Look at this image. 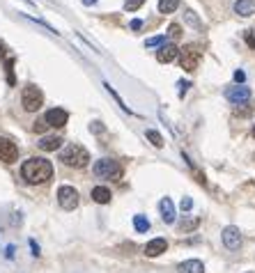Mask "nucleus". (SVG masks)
<instances>
[{
    "label": "nucleus",
    "mask_w": 255,
    "mask_h": 273,
    "mask_svg": "<svg viewBox=\"0 0 255 273\" xmlns=\"http://www.w3.org/2000/svg\"><path fill=\"white\" fill-rule=\"evenodd\" d=\"M180 7V0H159V12L161 14H173Z\"/></svg>",
    "instance_id": "18"
},
{
    "label": "nucleus",
    "mask_w": 255,
    "mask_h": 273,
    "mask_svg": "<svg viewBox=\"0 0 255 273\" xmlns=\"http://www.w3.org/2000/svg\"><path fill=\"white\" fill-rule=\"evenodd\" d=\"M19 159V147L9 138H0V161L2 163H14Z\"/></svg>",
    "instance_id": "8"
},
{
    "label": "nucleus",
    "mask_w": 255,
    "mask_h": 273,
    "mask_svg": "<svg viewBox=\"0 0 255 273\" xmlns=\"http://www.w3.org/2000/svg\"><path fill=\"white\" fill-rule=\"evenodd\" d=\"M21 103L26 108L28 113H37L41 106H44V92H41L37 85H26L23 87V92H21Z\"/></svg>",
    "instance_id": "4"
},
{
    "label": "nucleus",
    "mask_w": 255,
    "mask_h": 273,
    "mask_svg": "<svg viewBox=\"0 0 255 273\" xmlns=\"http://www.w3.org/2000/svg\"><path fill=\"white\" fill-rule=\"evenodd\" d=\"M46 129H48L46 120H37V122H35V131H37V134H44Z\"/></svg>",
    "instance_id": "27"
},
{
    "label": "nucleus",
    "mask_w": 255,
    "mask_h": 273,
    "mask_svg": "<svg viewBox=\"0 0 255 273\" xmlns=\"http://www.w3.org/2000/svg\"><path fill=\"white\" fill-rule=\"evenodd\" d=\"M221 239H223V246L228 248V250H239V248H242V232H239V227H235V225L225 227Z\"/></svg>",
    "instance_id": "7"
},
{
    "label": "nucleus",
    "mask_w": 255,
    "mask_h": 273,
    "mask_svg": "<svg viewBox=\"0 0 255 273\" xmlns=\"http://www.w3.org/2000/svg\"><path fill=\"white\" fill-rule=\"evenodd\" d=\"M253 138H255V124H253Z\"/></svg>",
    "instance_id": "37"
},
{
    "label": "nucleus",
    "mask_w": 255,
    "mask_h": 273,
    "mask_svg": "<svg viewBox=\"0 0 255 273\" xmlns=\"http://www.w3.org/2000/svg\"><path fill=\"white\" fill-rule=\"evenodd\" d=\"M249 273H253V271H249Z\"/></svg>",
    "instance_id": "38"
},
{
    "label": "nucleus",
    "mask_w": 255,
    "mask_h": 273,
    "mask_svg": "<svg viewBox=\"0 0 255 273\" xmlns=\"http://www.w3.org/2000/svg\"><path fill=\"white\" fill-rule=\"evenodd\" d=\"M92 131H104V127H101V122H92Z\"/></svg>",
    "instance_id": "34"
},
{
    "label": "nucleus",
    "mask_w": 255,
    "mask_h": 273,
    "mask_svg": "<svg viewBox=\"0 0 255 273\" xmlns=\"http://www.w3.org/2000/svg\"><path fill=\"white\" fill-rule=\"evenodd\" d=\"M168 37H170V39H180V37H182V26H180V23H170Z\"/></svg>",
    "instance_id": "24"
},
{
    "label": "nucleus",
    "mask_w": 255,
    "mask_h": 273,
    "mask_svg": "<svg viewBox=\"0 0 255 273\" xmlns=\"http://www.w3.org/2000/svg\"><path fill=\"white\" fill-rule=\"evenodd\" d=\"M143 5H145V0H127V2H124V9H127V12H136V9H141Z\"/></svg>",
    "instance_id": "23"
},
{
    "label": "nucleus",
    "mask_w": 255,
    "mask_h": 273,
    "mask_svg": "<svg viewBox=\"0 0 255 273\" xmlns=\"http://www.w3.org/2000/svg\"><path fill=\"white\" fill-rule=\"evenodd\" d=\"M198 223H200L198 218H186V220H182V223H180V230H182V232H188V230H195V227H198Z\"/></svg>",
    "instance_id": "22"
},
{
    "label": "nucleus",
    "mask_w": 255,
    "mask_h": 273,
    "mask_svg": "<svg viewBox=\"0 0 255 273\" xmlns=\"http://www.w3.org/2000/svg\"><path fill=\"white\" fill-rule=\"evenodd\" d=\"M30 248H33V255L37 257V255H39V246H37V243H35L33 239H30Z\"/></svg>",
    "instance_id": "33"
},
{
    "label": "nucleus",
    "mask_w": 255,
    "mask_h": 273,
    "mask_svg": "<svg viewBox=\"0 0 255 273\" xmlns=\"http://www.w3.org/2000/svg\"><path fill=\"white\" fill-rule=\"evenodd\" d=\"M180 273H205V264L200 260H186L177 267Z\"/></svg>",
    "instance_id": "15"
},
{
    "label": "nucleus",
    "mask_w": 255,
    "mask_h": 273,
    "mask_svg": "<svg viewBox=\"0 0 255 273\" xmlns=\"http://www.w3.org/2000/svg\"><path fill=\"white\" fill-rule=\"evenodd\" d=\"M177 58H180V67L188 73L195 71L198 65H200V51H198V46H193V44H188V46L182 48Z\"/></svg>",
    "instance_id": "5"
},
{
    "label": "nucleus",
    "mask_w": 255,
    "mask_h": 273,
    "mask_svg": "<svg viewBox=\"0 0 255 273\" xmlns=\"http://www.w3.org/2000/svg\"><path fill=\"white\" fill-rule=\"evenodd\" d=\"M235 12L239 14V16H251V14L255 12V0H237Z\"/></svg>",
    "instance_id": "17"
},
{
    "label": "nucleus",
    "mask_w": 255,
    "mask_h": 273,
    "mask_svg": "<svg viewBox=\"0 0 255 273\" xmlns=\"http://www.w3.org/2000/svg\"><path fill=\"white\" fill-rule=\"evenodd\" d=\"M246 41H249V46H253V48H255V37H253V33H251V30L246 33Z\"/></svg>",
    "instance_id": "32"
},
{
    "label": "nucleus",
    "mask_w": 255,
    "mask_h": 273,
    "mask_svg": "<svg viewBox=\"0 0 255 273\" xmlns=\"http://www.w3.org/2000/svg\"><path fill=\"white\" fill-rule=\"evenodd\" d=\"M159 211H161L163 223H175V205L170 198H161L159 202Z\"/></svg>",
    "instance_id": "13"
},
{
    "label": "nucleus",
    "mask_w": 255,
    "mask_h": 273,
    "mask_svg": "<svg viewBox=\"0 0 255 273\" xmlns=\"http://www.w3.org/2000/svg\"><path fill=\"white\" fill-rule=\"evenodd\" d=\"M104 87H106V90H108V94H110V97H113V99L117 101V106H120L122 110H124V113H129V115L134 113V110H131V108H129L127 103H124V101L120 99V94H117V92H115V90H113V87H110V83H104Z\"/></svg>",
    "instance_id": "19"
},
{
    "label": "nucleus",
    "mask_w": 255,
    "mask_h": 273,
    "mask_svg": "<svg viewBox=\"0 0 255 273\" xmlns=\"http://www.w3.org/2000/svg\"><path fill=\"white\" fill-rule=\"evenodd\" d=\"M166 44V37L163 34H159V37H149L147 41H145V46H163Z\"/></svg>",
    "instance_id": "25"
},
{
    "label": "nucleus",
    "mask_w": 255,
    "mask_h": 273,
    "mask_svg": "<svg viewBox=\"0 0 255 273\" xmlns=\"http://www.w3.org/2000/svg\"><path fill=\"white\" fill-rule=\"evenodd\" d=\"M60 161L67 168H85L90 163V154H87V149L83 145L72 142L60 152Z\"/></svg>",
    "instance_id": "2"
},
{
    "label": "nucleus",
    "mask_w": 255,
    "mask_h": 273,
    "mask_svg": "<svg viewBox=\"0 0 255 273\" xmlns=\"http://www.w3.org/2000/svg\"><path fill=\"white\" fill-rule=\"evenodd\" d=\"M225 99L232 101V103H246V101L251 99V87L246 85H237V87H228L225 90Z\"/></svg>",
    "instance_id": "10"
},
{
    "label": "nucleus",
    "mask_w": 255,
    "mask_h": 273,
    "mask_svg": "<svg viewBox=\"0 0 255 273\" xmlns=\"http://www.w3.org/2000/svg\"><path fill=\"white\" fill-rule=\"evenodd\" d=\"M110 188H106V186H97V188H92V200L97 202V205H108L110 202Z\"/></svg>",
    "instance_id": "16"
},
{
    "label": "nucleus",
    "mask_w": 255,
    "mask_h": 273,
    "mask_svg": "<svg viewBox=\"0 0 255 273\" xmlns=\"http://www.w3.org/2000/svg\"><path fill=\"white\" fill-rule=\"evenodd\" d=\"M134 227L138 232H147L149 230V220L145 216H134Z\"/></svg>",
    "instance_id": "21"
},
{
    "label": "nucleus",
    "mask_w": 255,
    "mask_h": 273,
    "mask_svg": "<svg viewBox=\"0 0 255 273\" xmlns=\"http://www.w3.org/2000/svg\"><path fill=\"white\" fill-rule=\"evenodd\" d=\"M58 202H60L62 209L72 211L78 206V191L74 186H60L58 188Z\"/></svg>",
    "instance_id": "6"
},
{
    "label": "nucleus",
    "mask_w": 255,
    "mask_h": 273,
    "mask_svg": "<svg viewBox=\"0 0 255 273\" xmlns=\"http://www.w3.org/2000/svg\"><path fill=\"white\" fill-rule=\"evenodd\" d=\"M92 172L97 174L99 179L117 181L122 177V166L117 163V161H113V159H99L92 166Z\"/></svg>",
    "instance_id": "3"
},
{
    "label": "nucleus",
    "mask_w": 255,
    "mask_h": 273,
    "mask_svg": "<svg viewBox=\"0 0 255 273\" xmlns=\"http://www.w3.org/2000/svg\"><path fill=\"white\" fill-rule=\"evenodd\" d=\"M180 206H182V211H191V206H193V202H191V198H184Z\"/></svg>",
    "instance_id": "29"
},
{
    "label": "nucleus",
    "mask_w": 255,
    "mask_h": 273,
    "mask_svg": "<svg viewBox=\"0 0 255 273\" xmlns=\"http://www.w3.org/2000/svg\"><path fill=\"white\" fill-rule=\"evenodd\" d=\"M145 136H147V140L154 147H163V136L159 134V131H154V129H147V131H145Z\"/></svg>",
    "instance_id": "20"
},
{
    "label": "nucleus",
    "mask_w": 255,
    "mask_h": 273,
    "mask_svg": "<svg viewBox=\"0 0 255 273\" xmlns=\"http://www.w3.org/2000/svg\"><path fill=\"white\" fill-rule=\"evenodd\" d=\"M7 257H9V260L14 257V246H9V248H7Z\"/></svg>",
    "instance_id": "35"
},
{
    "label": "nucleus",
    "mask_w": 255,
    "mask_h": 273,
    "mask_svg": "<svg viewBox=\"0 0 255 273\" xmlns=\"http://www.w3.org/2000/svg\"><path fill=\"white\" fill-rule=\"evenodd\" d=\"M166 250H168V241L161 239V237H159V239H152L147 246H145V255H147V257H159V255L166 253Z\"/></svg>",
    "instance_id": "12"
},
{
    "label": "nucleus",
    "mask_w": 255,
    "mask_h": 273,
    "mask_svg": "<svg viewBox=\"0 0 255 273\" xmlns=\"http://www.w3.org/2000/svg\"><path fill=\"white\" fill-rule=\"evenodd\" d=\"M94 2H97V0H83V5H87V7L94 5Z\"/></svg>",
    "instance_id": "36"
},
{
    "label": "nucleus",
    "mask_w": 255,
    "mask_h": 273,
    "mask_svg": "<svg viewBox=\"0 0 255 273\" xmlns=\"http://www.w3.org/2000/svg\"><path fill=\"white\" fill-rule=\"evenodd\" d=\"M235 80H237V83H244V80H246V73H244V71H235Z\"/></svg>",
    "instance_id": "30"
},
{
    "label": "nucleus",
    "mask_w": 255,
    "mask_h": 273,
    "mask_svg": "<svg viewBox=\"0 0 255 273\" xmlns=\"http://www.w3.org/2000/svg\"><path fill=\"white\" fill-rule=\"evenodd\" d=\"M141 28H143V21H141V19L131 21V30H141Z\"/></svg>",
    "instance_id": "31"
},
{
    "label": "nucleus",
    "mask_w": 255,
    "mask_h": 273,
    "mask_svg": "<svg viewBox=\"0 0 255 273\" xmlns=\"http://www.w3.org/2000/svg\"><path fill=\"white\" fill-rule=\"evenodd\" d=\"M62 142L65 140L60 138V136H46V138L39 140V149L41 152H55V149H60Z\"/></svg>",
    "instance_id": "14"
},
{
    "label": "nucleus",
    "mask_w": 255,
    "mask_h": 273,
    "mask_svg": "<svg viewBox=\"0 0 255 273\" xmlns=\"http://www.w3.org/2000/svg\"><path fill=\"white\" fill-rule=\"evenodd\" d=\"M177 87H180V97H184V94H186V90L191 87V83H186V80H180V83H177Z\"/></svg>",
    "instance_id": "28"
},
{
    "label": "nucleus",
    "mask_w": 255,
    "mask_h": 273,
    "mask_svg": "<svg viewBox=\"0 0 255 273\" xmlns=\"http://www.w3.org/2000/svg\"><path fill=\"white\" fill-rule=\"evenodd\" d=\"M21 174L28 184H44L53 177V163L48 159H41V156H33L28 159L23 166H21Z\"/></svg>",
    "instance_id": "1"
},
{
    "label": "nucleus",
    "mask_w": 255,
    "mask_h": 273,
    "mask_svg": "<svg viewBox=\"0 0 255 273\" xmlns=\"http://www.w3.org/2000/svg\"><path fill=\"white\" fill-rule=\"evenodd\" d=\"M186 21H188V23H191V26H195V28H198V30H200V28H202V23H200V21H198V16H195V14L191 12V9H188V12H186Z\"/></svg>",
    "instance_id": "26"
},
{
    "label": "nucleus",
    "mask_w": 255,
    "mask_h": 273,
    "mask_svg": "<svg viewBox=\"0 0 255 273\" xmlns=\"http://www.w3.org/2000/svg\"><path fill=\"white\" fill-rule=\"evenodd\" d=\"M44 120H46V124L51 129H62L65 124H67V120H69V113H67V110H62V108H51Z\"/></svg>",
    "instance_id": "9"
},
{
    "label": "nucleus",
    "mask_w": 255,
    "mask_h": 273,
    "mask_svg": "<svg viewBox=\"0 0 255 273\" xmlns=\"http://www.w3.org/2000/svg\"><path fill=\"white\" fill-rule=\"evenodd\" d=\"M177 55H180V48H177L173 41H170V44H163V46H159V51H156V60L161 62V65H168V62H173Z\"/></svg>",
    "instance_id": "11"
}]
</instances>
